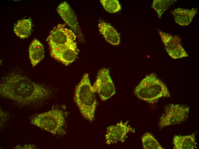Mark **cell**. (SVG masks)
Segmentation results:
<instances>
[{
	"mask_svg": "<svg viewBox=\"0 0 199 149\" xmlns=\"http://www.w3.org/2000/svg\"><path fill=\"white\" fill-rule=\"evenodd\" d=\"M100 2L108 12L114 13L120 11L121 5L118 0H101Z\"/></svg>",
	"mask_w": 199,
	"mask_h": 149,
	"instance_id": "obj_19",
	"label": "cell"
},
{
	"mask_svg": "<svg viewBox=\"0 0 199 149\" xmlns=\"http://www.w3.org/2000/svg\"><path fill=\"white\" fill-rule=\"evenodd\" d=\"M74 100L83 117L88 121H93L94 119L97 101L88 74L83 75L76 86Z\"/></svg>",
	"mask_w": 199,
	"mask_h": 149,
	"instance_id": "obj_2",
	"label": "cell"
},
{
	"mask_svg": "<svg viewBox=\"0 0 199 149\" xmlns=\"http://www.w3.org/2000/svg\"><path fill=\"white\" fill-rule=\"evenodd\" d=\"M76 36L65 24H59L51 31L47 41L50 50L61 48L68 44L75 42Z\"/></svg>",
	"mask_w": 199,
	"mask_h": 149,
	"instance_id": "obj_6",
	"label": "cell"
},
{
	"mask_svg": "<svg viewBox=\"0 0 199 149\" xmlns=\"http://www.w3.org/2000/svg\"><path fill=\"white\" fill-rule=\"evenodd\" d=\"M158 30L166 50L172 58L176 59L188 56L181 44L180 37Z\"/></svg>",
	"mask_w": 199,
	"mask_h": 149,
	"instance_id": "obj_8",
	"label": "cell"
},
{
	"mask_svg": "<svg viewBox=\"0 0 199 149\" xmlns=\"http://www.w3.org/2000/svg\"><path fill=\"white\" fill-rule=\"evenodd\" d=\"M190 108L178 104H171L166 107L159 119V127L162 128L170 125L180 123L188 118Z\"/></svg>",
	"mask_w": 199,
	"mask_h": 149,
	"instance_id": "obj_5",
	"label": "cell"
},
{
	"mask_svg": "<svg viewBox=\"0 0 199 149\" xmlns=\"http://www.w3.org/2000/svg\"><path fill=\"white\" fill-rule=\"evenodd\" d=\"M175 0H154L152 7L156 12L158 18H161L163 14L175 2Z\"/></svg>",
	"mask_w": 199,
	"mask_h": 149,
	"instance_id": "obj_17",
	"label": "cell"
},
{
	"mask_svg": "<svg viewBox=\"0 0 199 149\" xmlns=\"http://www.w3.org/2000/svg\"><path fill=\"white\" fill-rule=\"evenodd\" d=\"M32 23L30 19L19 20L14 26L16 35L22 39L27 38L30 35Z\"/></svg>",
	"mask_w": 199,
	"mask_h": 149,
	"instance_id": "obj_16",
	"label": "cell"
},
{
	"mask_svg": "<svg viewBox=\"0 0 199 149\" xmlns=\"http://www.w3.org/2000/svg\"><path fill=\"white\" fill-rule=\"evenodd\" d=\"M143 148L145 149H163L157 140L150 133L144 134L142 138Z\"/></svg>",
	"mask_w": 199,
	"mask_h": 149,
	"instance_id": "obj_18",
	"label": "cell"
},
{
	"mask_svg": "<svg viewBox=\"0 0 199 149\" xmlns=\"http://www.w3.org/2000/svg\"><path fill=\"white\" fill-rule=\"evenodd\" d=\"M66 114L62 109H53L37 115L31 123L54 135L63 136L66 133Z\"/></svg>",
	"mask_w": 199,
	"mask_h": 149,
	"instance_id": "obj_4",
	"label": "cell"
},
{
	"mask_svg": "<svg viewBox=\"0 0 199 149\" xmlns=\"http://www.w3.org/2000/svg\"><path fill=\"white\" fill-rule=\"evenodd\" d=\"M197 12V8L186 9L179 7L171 11L170 12L177 23L181 26H186L192 22Z\"/></svg>",
	"mask_w": 199,
	"mask_h": 149,
	"instance_id": "obj_12",
	"label": "cell"
},
{
	"mask_svg": "<svg viewBox=\"0 0 199 149\" xmlns=\"http://www.w3.org/2000/svg\"><path fill=\"white\" fill-rule=\"evenodd\" d=\"M128 121H121L115 125L108 127L105 135L106 143L110 145L120 142H124L127 134L130 132H134L135 130L128 124Z\"/></svg>",
	"mask_w": 199,
	"mask_h": 149,
	"instance_id": "obj_9",
	"label": "cell"
},
{
	"mask_svg": "<svg viewBox=\"0 0 199 149\" xmlns=\"http://www.w3.org/2000/svg\"><path fill=\"white\" fill-rule=\"evenodd\" d=\"M31 63L33 67L35 66L43 58L44 50L42 44L38 40L34 39L30 44L29 49Z\"/></svg>",
	"mask_w": 199,
	"mask_h": 149,
	"instance_id": "obj_15",
	"label": "cell"
},
{
	"mask_svg": "<svg viewBox=\"0 0 199 149\" xmlns=\"http://www.w3.org/2000/svg\"><path fill=\"white\" fill-rule=\"evenodd\" d=\"M79 51L75 41L59 48L50 50V55L56 60L67 66L77 58Z\"/></svg>",
	"mask_w": 199,
	"mask_h": 149,
	"instance_id": "obj_10",
	"label": "cell"
},
{
	"mask_svg": "<svg viewBox=\"0 0 199 149\" xmlns=\"http://www.w3.org/2000/svg\"><path fill=\"white\" fill-rule=\"evenodd\" d=\"M195 133L184 136L175 135L173 138L174 149H194L198 148Z\"/></svg>",
	"mask_w": 199,
	"mask_h": 149,
	"instance_id": "obj_14",
	"label": "cell"
},
{
	"mask_svg": "<svg viewBox=\"0 0 199 149\" xmlns=\"http://www.w3.org/2000/svg\"><path fill=\"white\" fill-rule=\"evenodd\" d=\"M59 15L69 27L80 37H82L76 15L73 10L66 1L60 3L57 8Z\"/></svg>",
	"mask_w": 199,
	"mask_h": 149,
	"instance_id": "obj_11",
	"label": "cell"
},
{
	"mask_svg": "<svg viewBox=\"0 0 199 149\" xmlns=\"http://www.w3.org/2000/svg\"><path fill=\"white\" fill-rule=\"evenodd\" d=\"M0 93L3 97L26 105L45 99L50 92L45 87L33 81L26 76L11 73L2 80Z\"/></svg>",
	"mask_w": 199,
	"mask_h": 149,
	"instance_id": "obj_1",
	"label": "cell"
},
{
	"mask_svg": "<svg viewBox=\"0 0 199 149\" xmlns=\"http://www.w3.org/2000/svg\"><path fill=\"white\" fill-rule=\"evenodd\" d=\"M134 93L140 99L151 104L157 102L161 98L170 96L166 85L153 73L142 80Z\"/></svg>",
	"mask_w": 199,
	"mask_h": 149,
	"instance_id": "obj_3",
	"label": "cell"
},
{
	"mask_svg": "<svg viewBox=\"0 0 199 149\" xmlns=\"http://www.w3.org/2000/svg\"><path fill=\"white\" fill-rule=\"evenodd\" d=\"M92 87L103 101L108 99L115 94V87L108 69L103 68L99 71Z\"/></svg>",
	"mask_w": 199,
	"mask_h": 149,
	"instance_id": "obj_7",
	"label": "cell"
},
{
	"mask_svg": "<svg viewBox=\"0 0 199 149\" xmlns=\"http://www.w3.org/2000/svg\"><path fill=\"white\" fill-rule=\"evenodd\" d=\"M98 27L99 31L107 42L114 46H118L120 44V35L112 26L103 20H100Z\"/></svg>",
	"mask_w": 199,
	"mask_h": 149,
	"instance_id": "obj_13",
	"label": "cell"
}]
</instances>
